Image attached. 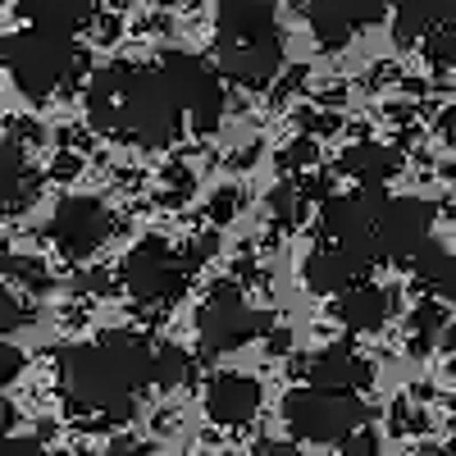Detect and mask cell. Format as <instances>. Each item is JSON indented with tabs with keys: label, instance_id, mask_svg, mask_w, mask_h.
Instances as JSON below:
<instances>
[{
	"label": "cell",
	"instance_id": "3",
	"mask_svg": "<svg viewBox=\"0 0 456 456\" xmlns=\"http://www.w3.org/2000/svg\"><path fill=\"white\" fill-rule=\"evenodd\" d=\"M0 64L10 69L14 87L28 96V101H46L55 87L73 83L83 73V51L73 46V37H55V32H37V28H23L14 37L0 42Z\"/></svg>",
	"mask_w": 456,
	"mask_h": 456
},
{
	"label": "cell",
	"instance_id": "21",
	"mask_svg": "<svg viewBox=\"0 0 456 456\" xmlns=\"http://www.w3.org/2000/svg\"><path fill=\"white\" fill-rule=\"evenodd\" d=\"M411 265H415V279H420L425 288L456 292V260H452V251H443V247L425 242L420 251L411 256Z\"/></svg>",
	"mask_w": 456,
	"mask_h": 456
},
{
	"label": "cell",
	"instance_id": "37",
	"mask_svg": "<svg viewBox=\"0 0 456 456\" xmlns=\"http://www.w3.org/2000/svg\"><path fill=\"white\" fill-rule=\"evenodd\" d=\"M110 456H142V447L128 443V438H119V443H110Z\"/></svg>",
	"mask_w": 456,
	"mask_h": 456
},
{
	"label": "cell",
	"instance_id": "15",
	"mask_svg": "<svg viewBox=\"0 0 456 456\" xmlns=\"http://www.w3.org/2000/svg\"><path fill=\"white\" fill-rule=\"evenodd\" d=\"M92 14H96V0H19V19L55 37H73L83 23H92Z\"/></svg>",
	"mask_w": 456,
	"mask_h": 456
},
{
	"label": "cell",
	"instance_id": "41",
	"mask_svg": "<svg viewBox=\"0 0 456 456\" xmlns=\"http://www.w3.org/2000/svg\"><path fill=\"white\" fill-rule=\"evenodd\" d=\"M160 5H178V0H160Z\"/></svg>",
	"mask_w": 456,
	"mask_h": 456
},
{
	"label": "cell",
	"instance_id": "12",
	"mask_svg": "<svg viewBox=\"0 0 456 456\" xmlns=\"http://www.w3.org/2000/svg\"><path fill=\"white\" fill-rule=\"evenodd\" d=\"M379 19H384V5H374V0H311L306 5V23L315 32V42L329 51L347 46L361 28Z\"/></svg>",
	"mask_w": 456,
	"mask_h": 456
},
{
	"label": "cell",
	"instance_id": "18",
	"mask_svg": "<svg viewBox=\"0 0 456 456\" xmlns=\"http://www.w3.org/2000/svg\"><path fill=\"white\" fill-rule=\"evenodd\" d=\"M338 169L347 174V178H356L361 187H384L402 169V156H397L393 146H384V142H356L352 151H342Z\"/></svg>",
	"mask_w": 456,
	"mask_h": 456
},
{
	"label": "cell",
	"instance_id": "14",
	"mask_svg": "<svg viewBox=\"0 0 456 456\" xmlns=\"http://www.w3.org/2000/svg\"><path fill=\"white\" fill-rule=\"evenodd\" d=\"M260 411V384L251 374H215L206 388V415L215 425H247Z\"/></svg>",
	"mask_w": 456,
	"mask_h": 456
},
{
	"label": "cell",
	"instance_id": "33",
	"mask_svg": "<svg viewBox=\"0 0 456 456\" xmlns=\"http://www.w3.org/2000/svg\"><path fill=\"white\" fill-rule=\"evenodd\" d=\"M0 456H46L37 438H0Z\"/></svg>",
	"mask_w": 456,
	"mask_h": 456
},
{
	"label": "cell",
	"instance_id": "31",
	"mask_svg": "<svg viewBox=\"0 0 456 456\" xmlns=\"http://www.w3.org/2000/svg\"><path fill=\"white\" fill-rule=\"evenodd\" d=\"M342 456H379V438H374V429H356L352 438H342Z\"/></svg>",
	"mask_w": 456,
	"mask_h": 456
},
{
	"label": "cell",
	"instance_id": "42",
	"mask_svg": "<svg viewBox=\"0 0 456 456\" xmlns=\"http://www.w3.org/2000/svg\"><path fill=\"white\" fill-rule=\"evenodd\" d=\"M452 228H456V210H452Z\"/></svg>",
	"mask_w": 456,
	"mask_h": 456
},
{
	"label": "cell",
	"instance_id": "16",
	"mask_svg": "<svg viewBox=\"0 0 456 456\" xmlns=\"http://www.w3.org/2000/svg\"><path fill=\"white\" fill-rule=\"evenodd\" d=\"M128 73L133 69H96L92 83H87V119L96 133H119V101H124V87H128Z\"/></svg>",
	"mask_w": 456,
	"mask_h": 456
},
{
	"label": "cell",
	"instance_id": "35",
	"mask_svg": "<svg viewBox=\"0 0 456 456\" xmlns=\"http://www.w3.org/2000/svg\"><path fill=\"white\" fill-rule=\"evenodd\" d=\"M270 352H274V356H283V352H292V338H288L283 329H274V333H270Z\"/></svg>",
	"mask_w": 456,
	"mask_h": 456
},
{
	"label": "cell",
	"instance_id": "44",
	"mask_svg": "<svg viewBox=\"0 0 456 456\" xmlns=\"http://www.w3.org/2000/svg\"><path fill=\"white\" fill-rule=\"evenodd\" d=\"M374 5H384V0H374Z\"/></svg>",
	"mask_w": 456,
	"mask_h": 456
},
{
	"label": "cell",
	"instance_id": "4",
	"mask_svg": "<svg viewBox=\"0 0 456 456\" xmlns=\"http://www.w3.org/2000/svg\"><path fill=\"white\" fill-rule=\"evenodd\" d=\"M178 101L160 69H133L119 101V133L137 146H169L178 137Z\"/></svg>",
	"mask_w": 456,
	"mask_h": 456
},
{
	"label": "cell",
	"instance_id": "10",
	"mask_svg": "<svg viewBox=\"0 0 456 456\" xmlns=\"http://www.w3.org/2000/svg\"><path fill=\"white\" fill-rule=\"evenodd\" d=\"M114 233V219L96 197H64L51 215V242L64 260H87L96 256Z\"/></svg>",
	"mask_w": 456,
	"mask_h": 456
},
{
	"label": "cell",
	"instance_id": "25",
	"mask_svg": "<svg viewBox=\"0 0 456 456\" xmlns=\"http://www.w3.org/2000/svg\"><path fill=\"white\" fill-rule=\"evenodd\" d=\"M425 42H429L425 51H429V60H434V64H452V69H456V14H452L443 28H434V32L425 37Z\"/></svg>",
	"mask_w": 456,
	"mask_h": 456
},
{
	"label": "cell",
	"instance_id": "20",
	"mask_svg": "<svg viewBox=\"0 0 456 456\" xmlns=\"http://www.w3.org/2000/svg\"><path fill=\"white\" fill-rule=\"evenodd\" d=\"M192 374H197V365H192V356H187L183 347H174V342H165V347H156L151 352V384H156L160 393H174V388H187L192 384Z\"/></svg>",
	"mask_w": 456,
	"mask_h": 456
},
{
	"label": "cell",
	"instance_id": "11",
	"mask_svg": "<svg viewBox=\"0 0 456 456\" xmlns=\"http://www.w3.org/2000/svg\"><path fill=\"white\" fill-rule=\"evenodd\" d=\"M379 265V251L374 247H320L311 251L306 260V288L320 292V297H342L365 283V274Z\"/></svg>",
	"mask_w": 456,
	"mask_h": 456
},
{
	"label": "cell",
	"instance_id": "13",
	"mask_svg": "<svg viewBox=\"0 0 456 456\" xmlns=\"http://www.w3.org/2000/svg\"><path fill=\"white\" fill-rule=\"evenodd\" d=\"M374 379L370 361H361L352 347H324L306 361V384L311 388H324V393H347L356 397V388H365Z\"/></svg>",
	"mask_w": 456,
	"mask_h": 456
},
{
	"label": "cell",
	"instance_id": "24",
	"mask_svg": "<svg viewBox=\"0 0 456 456\" xmlns=\"http://www.w3.org/2000/svg\"><path fill=\"white\" fill-rule=\"evenodd\" d=\"M14 283H23V288H32V292H46L51 288V274H46V265L42 260H32V256H10L5 265H0Z\"/></svg>",
	"mask_w": 456,
	"mask_h": 456
},
{
	"label": "cell",
	"instance_id": "19",
	"mask_svg": "<svg viewBox=\"0 0 456 456\" xmlns=\"http://www.w3.org/2000/svg\"><path fill=\"white\" fill-rule=\"evenodd\" d=\"M338 320L347 324L352 333L384 329V320H388V292L374 288V283H361V288H352V292H342V297H338Z\"/></svg>",
	"mask_w": 456,
	"mask_h": 456
},
{
	"label": "cell",
	"instance_id": "1",
	"mask_svg": "<svg viewBox=\"0 0 456 456\" xmlns=\"http://www.w3.org/2000/svg\"><path fill=\"white\" fill-rule=\"evenodd\" d=\"M151 374V347L133 329H110L92 342L60 352V388L73 411L96 415V425H124L137 388Z\"/></svg>",
	"mask_w": 456,
	"mask_h": 456
},
{
	"label": "cell",
	"instance_id": "36",
	"mask_svg": "<svg viewBox=\"0 0 456 456\" xmlns=\"http://www.w3.org/2000/svg\"><path fill=\"white\" fill-rule=\"evenodd\" d=\"M438 128H443V137H447V142H456V105H452V110H443Z\"/></svg>",
	"mask_w": 456,
	"mask_h": 456
},
{
	"label": "cell",
	"instance_id": "32",
	"mask_svg": "<svg viewBox=\"0 0 456 456\" xmlns=\"http://www.w3.org/2000/svg\"><path fill=\"white\" fill-rule=\"evenodd\" d=\"M19 374H23V352L10 347V342H0V384H10Z\"/></svg>",
	"mask_w": 456,
	"mask_h": 456
},
{
	"label": "cell",
	"instance_id": "7",
	"mask_svg": "<svg viewBox=\"0 0 456 456\" xmlns=\"http://www.w3.org/2000/svg\"><path fill=\"white\" fill-rule=\"evenodd\" d=\"M160 73H165L178 110L192 114V128L197 133H215L219 119H224V83H219V73L192 51H165Z\"/></svg>",
	"mask_w": 456,
	"mask_h": 456
},
{
	"label": "cell",
	"instance_id": "43",
	"mask_svg": "<svg viewBox=\"0 0 456 456\" xmlns=\"http://www.w3.org/2000/svg\"><path fill=\"white\" fill-rule=\"evenodd\" d=\"M452 411H456V397H452Z\"/></svg>",
	"mask_w": 456,
	"mask_h": 456
},
{
	"label": "cell",
	"instance_id": "34",
	"mask_svg": "<svg viewBox=\"0 0 456 456\" xmlns=\"http://www.w3.org/2000/svg\"><path fill=\"white\" fill-rule=\"evenodd\" d=\"M256 456H301V452H297L292 443H260Z\"/></svg>",
	"mask_w": 456,
	"mask_h": 456
},
{
	"label": "cell",
	"instance_id": "27",
	"mask_svg": "<svg viewBox=\"0 0 456 456\" xmlns=\"http://www.w3.org/2000/svg\"><path fill=\"white\" fill-rule=\"evenodd\" d=\"M192 187H197V178L187 174V169H169V187H165V206H183L187 197H192Z\"/></svg>",
	"mask_w": 456,
	"mask_h": 456
},
{
	"label": "cell",
	"instance_id": "9",
	"mask_svg": "<svg viewBox=\"0 0 456 456\" xmlns=\"http://www.w3.org/2000/svg\"><path fill=\"white\" fill-rule=\"evenodd\" d=\"M429 228H434V206L420 197H384L374 206V247L379 260H411L429 242Z\"/></svg>",
	"mask_w": 456,
	"mask_h": 456
},
{
	"label": "cell",
	"instance_id": "39",
	"mask_svg": "<svg viewBox=\"0 0 456 456\" xmlns=\"http://www.w3.org/2000/svg\"><path fill=\"white\" fill-rule=\"evenodd\" d=\"M443 347H447V352H452V356H456V324H452V329H447V333H443Z\"/></svg>",
	"mask_w": 456,
	"mask_h": 456
},
{
	"label": "cell",
	"instance_id": "30",
	"mask_svg": "<svg viewBox=\"0 0 456 456\" xmlns=\"http://www.w3.org/2000/svg\"><path fill=\"white\" fill-rule=\"evenodd\" d=\"M238 201H242L238 187H219V192L210 197V219H215V224H228V219L238 215Z\"/></svg>",
	"mask_w": 456,
	"mask_h": 456
},
{
	"label": "cell",
	"instance_id": "22",
	"mask_svg": "<svg viewBox=\"0 0 456 456\" xmlns=\"http://www.w3.org/2000/svg\"><path fill=\"white\" fill-rule=\"evenodd\" d=\"M28 206V174L23 156L14 142H0V210H19Z\"/></svg>",
	"mask_w": 456,
	"mask_h": 456
},
{
	"label": "cell",
	"instance_id": "6",
	"mask_svg": "<svg viewBox=\"0 0 456 456\" xmlns=\"http://www.w3.org/2000/svg\"><path fill=\"white\" fill-rule=\"evenodd\" d=\"M265 329H270V320H265L260 311H251V301L242 297L238 283H215L210 297L201 301V311H197V333H201L206 356L238 352L247 338H256Z\"/></svg>",
	"mask_w": 456,
	"mask_h": 456
},
{
	"label": "cell",
	"instance_id": "2",
	"mask_svg": "<svg viewBox=\"0 0 456 456\" xmlns=\"http://www.w3.org/2000/svg\"><path fill=\"white\" fill-rule=\"evenodd\" d=\"M215 73L260 87L283 69V37L270 0H224L215 14Z\"/></svg>",
	"mask_w": 456,
	"mask_h": 456
},
{
	"label": "cell",
	"instance_id": "29",
	"mask_svg": "<svg viewBox=\"0 0 456 456\" xmlns=\"http://www.w3.org/2000/svg\"><path fill=\"white\" fill-rule=\"evenodd\" d=\"M23 320H28V311L19 306V297L0 288V338H5V333H14Z\"/></svg>",
	"mask_w": 456,
	"mask_h": 456
},
{
	"label": "cell",
	"instance_id": "17",
	"mask_svg": "<svg viewBox=\"0 0 456 456\" xmlns=\"http://www.w3.org/2000/svg\"><path fill=\"white\" fill-rule=\"evenodd\" d=\"M452 14H456V0H397V10H393V37H397V46L425 42V37L434 28H443Z\"/></svg>",
	"mask_w": 456,
	"mask_h": 456
},
{
	"label": "cell",
	"instance_id": "8",
	"mask_svg": "<svg viewBox=\"0 0 456 456\" xmlns=\"http://www.w3.org/2000/svg\"><path fill=\"white\" fill-rule=\"evenodd\" d=\"M119 279H124V288H128L137 301H174V297L187 288L192 270H187V260H183L165 238H146V242H137V247L124 256Z\"/></svg>",
	"mask_w": 456,
	"mask_h": 456
},
{
	"label": "cell",
	"instance_id": "23",
	"mask_svg": "<svg viewBox=\"0 0 456 456\" xmlns=\"http://www.w3.org/2000/svg\"><path fill=\"white\" fill-rule=\"evenodd\" d=\"M447 329V311L438 306V301H420L411 315V333H415V356L429 352V342H438V333Z\"/></svg>",
	"mask_w": 456,
	"mask_h": 456
},
{
	"label": "cell",
	"instance_id": "26",
	"mask_svg": "<svg viewBox=\"0 0 456 456\" xmlns=\"http://www.w3.org/2000/svg\"><path fill=\"white\" fill-rule=\"evenodd\" d=\"M270 210H274V219L283 228H292L301 219V192H297V187H274V192H270Z\"/></svg>",
	"mask_w": 456,
	"mask_h": 456
},
{
	"label": "cell",
	"instance_id": "40",
	"mask_svg": "<svg viewBox=\"0 0 456 456\" xmlns=\"http://www.w3.org/2000/svg\"><path fill=\"white\" fill-rule=\"evenodd\" d=\"M429 456H456V438H452L447 447H438V452H429Z\"/></svg>",
	"mask_w": 456,
	"mask_h": 456
},
{
	"label": "cell",
	"instance_id": "38",
	"mask_svg": "<svg viewBox=\"0 0 456 456\" xmlns=\"http://www.w3.org/2000/svg\"><path fill=\"white\" fill-rule=\"evenodd\" d=\"M10 425H14V406H10L5 397H0V438L10 434Z\"/></svg>",
	"mask_w": 456,
	"mask_h": 456
},
{
	"label": "cell",
	"instance_id": "5",
	"mask_svg": "<svg viewBox=\"0 0 456 456\" xmlns=\"http://www.w3.org/2000/svg\"><path fill=\"white\" fill-rule=\"evenodd\" d=\"M283 420L297 438H306V443H342L365 425V406L347 393L297 388L283 402Z\"/></svg>",
	"mask_w": 456,
	"mask_h": 456
},
{
	"label": "cell",
	"instance_id": "28",
	"mask_svg": "<svg viewBox=\"0 0 456 456\" xmlns=\"http://www.w3.org/2000/svg\"><path fill=\"white\" fill-rule=\"evenodd\" d=\"M315 156H320V146L311 142V137H301V142H292L288 151H283V169H306V165H315Z\"/></svg>",
	"mask_w": 456,
	"mask_h": 456
}]
</instances>
